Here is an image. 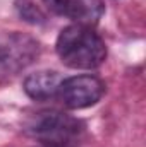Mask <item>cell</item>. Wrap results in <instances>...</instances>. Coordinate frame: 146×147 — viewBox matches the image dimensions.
<instances>
[{
	"label": "cell",
	"mask_w": 146,
	"mask_h": 147,
	"mask_svg": "<svg viewBox=\"0 0 146 147\" xmlns=\"http://www.w3.org/2000/svg\"><path fill=\"white\" fill-rule=\"evenodd\" d=\"M40 55V43L29 34L17 31L0 33V79L12 77L28 65H31Z\"/></svg>",
	"instance_id": "cell-3"
},
{
	"label": "cell",
	"mask_w": 146,
	"mask_h": 147,
	"mask_svg": "<svg viewBox=\"0 0 146 147\" xmlns=\"http://www.w3.org/2000/svg\"><path fill=\"white\" fill-rule=\"evenodd\" d=\"M105 92V84L95 75H74L62 79L59 99L69 110H83L96 105Z\"/></svg>",
	"instance_id": "cell-4"
},
{
	"label": "cell",
	"mask_w": 146,
	"mask_h": 147,
	"mask_svg": "<svg viewBox=\"0 0 146 147\" xmlns=\"http://www.w3.org/2000/svg\"><path fill=\"white\" fill-rule=\"evenodd\" d=\"M43 3L52 14L83 26L96 24L105 12L103 0H43Z\"/></svg>",
	"instance_id": "cell-5"
},
{
	"label": "cell",
	"mask_w": 146,
	"mask_h": 147,
	"mask_svg": "<svg viewBox=\"0 0 146 147\" xmlns=\"http://www.w3.org/2000/svg\"><path fill=\"white\" fill-rule=\"evenodd\" d=\"M24 127L28 135L45 146H69L83 130V123L77 118L55 110L35 113Z\"/></svg>",
	"instance_id": "cell-2"
},
{
	"label": "cell",
	"mask_w": 146,
	"mask_h": 147,
	"mask_svg": "<svg viewBox=\"0 0 146 147\" xmlns=\"http://www.w3.org/2000/svg\"><path fill=\"white\" fill-rule=\"evenodd\" d=\"M57 55L64 65L76 70H91L100 67L107 58L105 41L91 26L71 24L57 38Z\"/></svg>",
	"instance_id": "cell-1"
},
{
	"label": "cell",
	"mask_w": 146,
	"mask_h": 147,
	"mask_svg": "<svg viewBox=\"0 0 146 147\" xmlns=\"http://www.w3.org/2000/svg\"><path fill=\"white\" fill-rule=\"evenodd\" d=\"M62 77L53 70H40L26 77L24 91L35 101H48L59 94Z\"/></svg>",
	"instance_id": "cell-6"
},
{
	"label": "cell",
	"mask_w": 146,
	"mask_h": 147,
	"mask_svg": "<svg viewBox=\"0 0 146 147\" xmlns=\"http://www.w3.org/2000/svg\"><path fill=\"white\" fill-rule=\"evenodd\" d=\"M16 9L19 16L31 24H40L46 19L43 0H16Z\"/></svg>",
	"instance_id": "cell-7"
},
{
	"label": "cell",
	"mask_w": 146,
	"mask_h": 147,
	"mask_svg": "<svg viewBox=\"0 0 146 147\" xmlns=\"http://www.w3.org/2000/svg\"><path fill=\"white\" fill-rule=\"evenodd\" d=\"M45 147H69V146H45Z\"/></svg>",
	"instance_id": "cell-8"
}]
</instances>
